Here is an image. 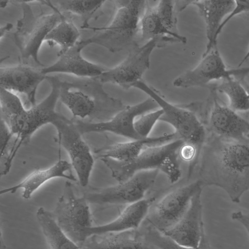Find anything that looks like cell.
<instances>
[{"instance_id": "cell-1", "label": "cell", "mask_w": 249, "mask_h": 249, "mask_svg": "<svg viewBox=\"0 0 249 249\" xmlns=\"http://www.w3.org/2000/svg\"><path fill=\"white\" fill-rule=\"evenodd\" d=\"M200 180L223 190L235 203L249 190V143L208 133L202 148Z\"/></svg>"}, {"instance_id": "cell-2", "label": "cell", "mask_w": 249, "mask_h": 249, "mask_svg": "<svg viewBox=\"0 0 249 249\" xmlns=\"http://www.w3.org/2000/svg\"><path fill=\"white\" fill-rule=\"evenodd\" d=\"M184 142L177 139L168 142L145 149L136 158L127 162L109 158L100 160L110 171L112 177L118 182L129 178L136 173L156 170L163 173L172 183L181 176L179 151Z\"/></svg>"}, {"instance_id": "cell-3", "label": "cell", "mask_w": 249, "mask_h": 249, "mask_svg": "<svg viewBox=\"0 0 249 249\" xmlns=\"http://www.w3.org/2000/svg\"><path fill=\"white\" fill-rule=\"evenodd\" d=\"M116 11L110 23L86 40L87 46L95 44L116 53L138 45L140 21L147 0H114Z\"/></svg>"}, {"instance_id": "cell-4", "label": "cell", "mask_w": 249, "mask_h": 249, "mask_svg": "<svg viewBox=\"0 0 249 249\" xmlns=\"http://www.w3.org/2000/svg\"><path fill=\"white\" fill-rule=\"evenodd\" d=\"M51 91L45 99L5 122L16 138L3 164L2 172L4 175L10 171L12 161L21 146L27 144L40 127L52 124L61 116L55 111L56 103L59 99L60 84L54 79H51Z\"/></svg>"}, {"instance_id": "cell-5", "label": "cell", "mask_w": 249, "mask_h": 249, "mask_svg": "<svg viewBox=\"0 0 249 249\" xmlns=\"http://www.w3.org/2000/svg\"><path fill=\"white\" fill-rule=\"evenodd\" d=\"M132 88L141 90L153 99L163 110L160 121L171 125L178 138L185 143L194 146L200 156L208 132L196 113L187 107H183L169 102L158 90L142 79L135 83Z\"/></svg>"}, {"instance_id": "cell-6", "label": "cell", "mask_w": 249, "mask_h": 249, "mask_svg": "<svg viewBox=\"0 0 249 249\" xmlns=\"http://www.w3.org/2000/svg\"><path fill=\"white\" fill-rule=\"evenodd\" d=\"M89 204L84 195H75L71 183L67 181L52 212L58 226L80 248L87 238L86 229L93 226Z\"/></svg>"}, {"instance_id": "cell-7", "label": "cell", "mask_w": 249, "mask_h": 249, "mask_svg": "<svg viewBox=\"0 0 249 249\" xmlns=\"http://www.w3.org/2000/svg\"><path fill=\"white\" fill-rule=\"evenodd\" d=\"M159 171L156 170L138 172L128 179L117 184L97 188L84 196L89 204L100 206L127 205L144 199L153 186Z\"/></svg>"}, {"instance_id": "cell-8", "label": "cell", "mask_w": 249, "mask_h": 249, "mask_svg": "<svg viewBox=\"0 0 249 249\" xmlns=\"http://www.w3.org/2000/svg\"><path fill=\"white\" fill-rule=\"evenodd\" d=\"M208 100L202 121L208 133L249 143V122L220 102L216 91L211 85Z\"/></svg>"}, {"instance_id": "cell-9", "label": "cell", "mask_w": 249, "mask_h": 249, "mask_svg": "<svg viewBox=\"0 0 249 249\" xmlns=\"http://www.w3.org/2000/svg\"><path fill=\"white\" fill-rule=\"evenodd\" d=\"M202 187L198 179L173 190L150 207L143 221L162 233L167 231L183 217L192 198Z\"/></svg>"}, {"instance_id": "cell-10", "label": "cell", "mask_w": 249, "mask_h": 249, "mask_svg": "<svg viewBox=\"0 0 249 249\" xmlns=\"http://www.w3.org/2000/svg\"><path fill=\"white\" fill-rule=\"evenodd\" d=\"M162 47L160 41L155 39L146 41L142 45H135L120 63L107 69L94 79L101 84H113L124 89H128L135 83L142 80L143 75L150 67L153 51Z\"/></svg>"}, {"instance_id": "cell-11", "label": "cell", "mask_w": 249, "mask_h": 249, "mask_svg": "<svg viewBox=\"0 0 249 249\" xmlns=\"http://www.w3.org/2000/svg\"><path fill=\"white\" fill-rule=\"evenodd\" d=\"M249 74V67L228 69L217 47L202 55L198 63L187 70L173 81L175 87L187 89L207 87L211 82L234 77L241 79Z\"/></svg>"}, {"instance_id": "cell-12", "label": "cell", "mask_w": 249, "mask_h": 249, "mask_svg": "<svg viewBox=\"0 0 249 249\" xmlns=\"http://www.w3.org/2000/svg\"><path fill=\"white\" fill-rule=\"evenodd\" d=\"M56 129L59 143L68 153L72 168L83 187L88 185L94 163L90 148L74 122L62 115L52 124Z\"/></svg>"}, {"instance_id": "cell-13", "label": "cell", "mask_w": 249, "mask_h": 249, "mask_svg": "<svg viewBox=\"0 0 249 249\" xmlns=\"http://www.w3.org/2000/svg\"><path fill=\"white\" fill-rule=\"evenodd\" d=\"M158 108L159 107L156 102L148 97L140 103L125 106L107 121L89 123L78 120L74 123L82 135L107 132L130 140H137L142 138L137 133L134 128L136 118Z\"/></svg>"}, {"instance_id": "cell-14", "label": "cell", "mask_w": 249, "mask_h": 249, "mask_svg": "<svg viewBox=\"0 0 249 249\" xmlns=\"http://www.w3.org/2000/svg\"><path fill=\"white\" fill-rule=\"evenodd\" d=\"M55 13L35 18L31 11L25 20L19 21L15 39L22 56L32 58L42 65L38 58L40 49L52 29L65 17L56 8L51 5Z\"/></svg>"}, {"instance_id": "cell-15", "label": "cell", "mask_w": 249, "mask_h": 249, "mask_svg": "<svg viewBox=\"0 0 249 249\" xmlns=\"http://www.w3.org/2000/svg\"><path fill=\"white\" fill-rule=\"evenodd\" d=\"M202 190L193 197L187 211L180 220L163 233L181 246L210 249L203 221Z\"/></svg>"}, {"instance_id": "cell-16", "label": "cell", "mask_w": 249, "mask_h": 249, "mask_svg": "<svg viewBox=\"0 0 249 249\" xmlns=\"http://www.w3.org/2000/svg\"><path fill=\"white\" fill-rule=\"evenodd\" d=\"M47 78L41 71L25 64L1 67L0 88L24 94L31 107L36 105V94L39 84Z\"/></svg>"}, {"instance_id": "cell-17", "label": "cell", "mask_w": 249, "mask_h": 249, "mask_svg": "<svg viewBox=\"0 0 249 249\" xmlns=\"http://www.w3.org/2000/svg\"><path fill=\"white\" fill-rule=\"evenodd\" d=\"M87 46L84 40L58 56L52 65L41 69L43 74L58 73L73 75L80 77L96 78L107 68L89 62L82 55V50Z\"/></svg>"}, {"instance_id": "cell-18", "label": "cell", "mask_w": 249, "mask_h": 249, "mask_svg": "<svg viewBox=\"0 0 249 249\" xmlns=\"http://www.w3.org/2000/svg\"><path fill=\"white\" fill-rule=\"evenodd\" d=\"M81 249H160L148 242L140 228L89 236Z\"/></svg>"}, {"instance_id": "cell-19", "label": "cell", "mask_w": 249, "mask_h": 249, "mask_svg": "<svg viewBox=\"0 0 249 249\" xmlns=\"http://www.w3.org/2000/svg\"><path fill=\"white\" fill-rule=\"evenodd\" d=\"M72 168L71 163L60 159L46 169L35 170L18 183L1 190L0 194H14L18 190L22 189V197L28 199L42 185L53 178H60L76 181L77 179L72 174Z\"/></svg>"}, {"instance_id": "cell-20", "label": "cell", "mask_w": 249, "mask_h": 249, "mask_svg": "<svg viewBox=\"0 0 249 249\" xmlns=\"http://www.w3.org/2000/svg\"><path fill=\"white\" fill-rule=\"evenodd\" d=\"M235 0H191L190 5L196 7L204 20L207 44L203 54L217 47V31L226 16L235 6Z\"/></svg>"}, {"instance_id": "cell-21", "label": "cell", "mask_w": 249, "mask_h": 249, "mask_svg": "<svg viewBox=\"0 0 249 249\" xmlns=\"http://www.w3.org/2000/svg\"><path fill=\"white\" fill-rule=\"evenodd\" d=\"M152 202V199L144 198L127 205L112 221L87 229L85 232L87 238L94 234L122 232L139 228L144 220Z\"/></svg>"}, {"instance_id": "cell-22", "label": "cell", "mask_w": 249, "mask_h": 249, "mask_svg": "<svg viewBox=\"0 0 249 249\" xmlns=\"http://www.w3.org/2000/svg\"><path fill=\"white\" fill-rule=\"evenodd\" d=\"M178 139L175 132L155 137H147L116 143L97 152L98 158H109L127 162L136 158L145 149L161 145Z\"/></svg>"}, {"instance_id": "cell-23", "label": "cell", "mask_w": 249, "mask_h": 249, "mask_svg": "<svg viewBox=\"0 0 249 249\" xmlns=\"http://www.w3.org/2000/svg\"><path fill=\"white\" fill-rule=\"evenodd\" d=\"M160 41L162 47L177 43L185 44L186 38L167 29L160 20L155 6L147 0L140 21V39L148 41L152 39Z\"/></svg>"}, {"instance_id": "cell-24", "label": "cell", "mask_w": 249, "mask_h": 249, "mask_svg": "<svg viewBox=\"0 0 249 249\" xmlns=\"http://www.w3.org/2000/svg\"><path fill=\"white\" fill-rule=\"evenodd\" d=\"M36 217L50 249H81L58 226L52 212L40 207Z\"/></svg>"}, {"instance_id": "cell-25", "label": "cell", "mask_w": 249, "mask_h": 249, "mask_svg": "<svg viewBox=\"0 0 249 249\" xmlns=\"http://www.w3.org/2000/svg\"><path fill=\"white\" fill-rule=\"evenodd\" d=\"M80 32L75 25L64 17L49 33L45 38L50 47L58 46L59 56L74 46L79 41Z\"/></svg>"}, {"instance_id": "cell-26", "label": "cell", "mask_w": 249, "mask_h": 249, "mask_svg": "<svg viewBox=\"0 0 249 249\" xmlns=\"http://www.w3.org/2000/svg\"><path fill=\"white\" fill-rule=\"evenodd\" d=\"M216 91L228 97L229 107L236 112L249 111V94L240 79L234 77L222 80L218 84H210Z\"/></svg>"}, {"instance_id": "cell-27", "label": "cell", "mask_w": 249, "mask_h": 249, "mask_svg": "<svg viewBox=\"0 0 249 249\" xmlns=\"http://www.w3.org/2000/svg\"><path fill=\"white\" fill-rule=\"evenodd\" d=\"M74 117L85 118L94 110L95 103L93 98L81 91H72L60 85L59 99Z\"/></svg>"}, {"instance_id": "cell-28", "label": "cell", "mask_w": 249, "mask_h": 249, "mask_svg": "<svg viewBox=\"0 0 249 249\" xmlns=\"http://www.w3.org/2000/svg\"><path fill=\"white\" fill-rule=\"evenodd\" d=\"M59 11L69 12L80 16L86 27L88 21L93 17L99 16L105 0H54L49 1Z\"/></svg>"}, {"instance_id": "cell-29", "label": "cell", "mask_w": 249, "mask_h": 249, "mask_svg": "<svg viewBox=\"0 0 249 249\" xmlns=\"http://www.w3.org/2000/svg\"><path fill=\"white\" fill-rule=\"evenodd\" d=\"M178 0H161L155 5L157 14L163 25L172 32L179 34L178 15L181 10Z\"/></svg>"}, {"instance_id": "cell-30", "label": "cell", "mask_w": 249, "mask_h": 249, "mask_svg": "<svg viewBox=\"0 0 249 249\" xmlns=\"http://www.w3.org/2000/svg\"><path fill=\"white\" fill-rule=\"evenodd\" d=\"M0 119L5 123L25 109L20 98L14 92L0 88Z\"/></svg>"}, {"instance_id": "cell-31", "label": "cell", "mask_w": 249, "mask_h": 249, "mask_svg": "<svg viewBox=\"0 0 249 249\" xmlns=\"http://www.w3.org/2000/svg\"><path fill=\"white\" fill-rule=\"evenodd\" d=\"M140 228L146 240L160 249H204L201 248L196 249L181 246L143 221Z\"/></svg>"}, {"instance_id": "cell-32", "label": "cell", "mask_w": 249, "mask_h": 249, "mask_svg": "<svg viewBox=\"0 0 249 249\" xmlns=\"http://www.w3.org/2000/svg\"><path fill=\"white\" fill-rule=\"evenodd\" d=\"M162 114L163 110L159 108L139 116L134 122V128L137 133L142 138L148 137Z\"/></svg>"}, {"instance_id": "cell-33", "label": "cell", "mask_w": 249, "mask_h": 249, "mask_svg": "<svg viewBox=\"0 0 249 249\" xmlns=\"http://www.w3.org/2000/svg\"><path fill=\"white\" fill-rule=\"evenodd\" d=\"M235 6L232 11L221 23L217 31V36L221 33L225 25L233 17L243 13L249 14V0H235Z\"/></svg>"}, {"instance_id": "cell-34", "label": "cell", "mask_w": 249, "mask_h": 249, "mask_svg": "<svg viewBox=\"0 0 249 249\" xmlns=\"http://www.w3.org/2000/svg\"><path fill=\"white\" fill-rule=\"evenodd\" d=\"M0 130L1 160L5 158V161L8 156V145L13 135L8 125L1 119H0Z\"/></svg>"}, {"instance_id": "cell-35", "label": "cell", "mask_w": 249, "mask_h": 249, "mask_svg": "<svg viewBox=\"0 0 249 249\" xmlns=\"http://www.w3.org/2000/svg\"><path fill=\"white\" fill-rule=\"evenodd\" d=\"M231 218L232 220L242 224L249 236V213H244L241 211L234 212L231 213Z\"/></svg>"}, {"instance_id": "cell-36", "label": "cell", "mask_w": 249, "mask_h": 249, "mask_svg": "<svg viewBox=\"0 0 249 249\" xmlns=\"http://www.w3.org/2000/svg\"><path fill=\"white\" fill-rule=\"evenodd\" d=\"M13 27V25L11 23H7L3 27L0 28V37L2 38V36L5 35L7 32H8Z\"/></svg>"}, {"instance_id": "cell-37", "label": "cell", "mask_w": 249, "mask_h": 249, "mask_svg": "<svg viewBox=\"0 0 249 249\" xmlns=\"http://www.w3.org/2000/svg\"><path fill=\"white\" fill-rule=\"evenodd\" d=\"M240 81L242 84L243 85V86L244 87V88L249 94V84L247 82L245 78L241 79ZM245 114L247 117H248L249 116V111L248 112Z\"/></svg>"}, {"instance_id": "cell-38", "label": "cell", "mask_w": 249, "mask_h": 249, "mask_svg": "<svg viewBox=\"0 0 249 249\" xmlns=\"http://www.w3.org/2000/svg\"><path fill=\"white\" fill-rule=\"evenodd\" d=\"M249 58V49H248L246 53L245 54V55H244L243 58L242 59V60L239 62L237 68L241 67L242 65L244 64V63Z\"/></svg>"}, {"instance_id": "cell-39", "label": "cell", "mask_w": 249, "mask_h": 249, "mask_svg": "<svg viewBox=\"0 0 249 249\" xmlns=\"http://www.w3.org/2000/svg\"><path fill=\"white\" fill-rule=\"evenodd\" d=\"M0 249H7L6 246L5 244L4 240L3 239L2 234L1 233V231H0Z\"/></svg>"}]
</instances>
